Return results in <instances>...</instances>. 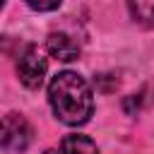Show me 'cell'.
Instances as JSON below:
<instances>
[{
	"instance_id": "6da1fadb",
	"label": "cell",
	"mask_w": 154,
	"mask_h": 154,
	"mask_svg": "<svg viewBox=\"0 0 154 154\" xmlns=\"http://www.w3.org/2000/svg\"><path fill=\"white\" fill-rule=\"evenodd\" d=\"M48 101L58 120L82 125L94 113V94L77 72H58L48 87Z\"/></svg>"
},
{
	"instance_id": "7a4b0ae2",
	"label": "cell",
	"mask_w": 154,
	"mask_h": 154,
	"mask_svg": "<svg viewBox=\"0 0 154 154\" xmlns=\"http://www.w3.org/2000/svg\"><path fill=\"white\" fill-rule=\"evenodd\" d=\"M34 130L29 120L19 113H7L0 120V147L7 152H24L31 144Z\"/></svg>"
},
{
	"instance_id": "3957f363",
	"label": "cell",
	"mask_w": 154,
	"mask_h": 154,
	"mask_svg": "<svg viewBox=\"0 0 154 154\" xmlns=\"http://www.w3.org/2000/svg\"><path fill=\"white\" fill-rule=\"evenodd\" d=\"M46 70H48V63H46L43 53L38 51V46L29 43V46L24 48V53L19 55V60H17L19 82H22L26 89H38V87L43 84Z\"/></svg>"
},
{
	"instance_id": "277c9868",
	"label": "cell",
	"mask_w": 154,
	"mask_h": 154,
	"mask_svg": "<svg viewBox=\"0 0 154 154\" xmlns=\"http://www.w3.org/2000/svg\"><path fill=\"white\" fill-rule=\"evenodd\" d=\"M46 51H48L53 58L63 60V63L77 60V55H79V46H77V41H75L72 36L63 34V31H53V34H48V38H46Z\"/></svg>"
},
{
	"instance_id": "5b68a950",
	"label": "cell",
	"mask_w": 154,
	"mask_h": 154,
	"mask_svg": "<svg viewBox=\"0 0 154 154\" xmlns=\"http://www.w3.org/2000/svg\"><path fill=\"white\" fill-rule=\"evenodd\" d=\"M58 154H99V149L87 135H65Z\"/></svg>"
},
{
	"instance_id": "8992f818",
	"label": "cell",
	"mask_w": 154,
	"mask_h": 154,
	"mask_svg": "<svg viewBox=\"0 0 154 154\" xmlns=\"http://www.w3.org/2000/svg\"><path fill=\"white\" fill-rule=\"evenodd\" d=\"M130 14L142 26H154V0H128Z\"/></svg>"
},
{
	"instance_id": "52a82bcc",
	"label": "cell",
	"mask_w": 154,
	"mask_h": 154,
	"mask_svg": "<svg viewBox=\"0 0 154 154\" xmlns=\"http://www.w3.org/2000/svg\"><path fill=\"white\" fill-rule=\"evenodd\" d=\"M26 5L38 12H48V10H55L60 5V0H26Z\"/></svg>"
},
{
	"instance_id": "ba28073f",
	"label": "cell",
	"mask_w": 154,
	"mask_h": 154,
	"mask_svg": "<svg viewBox=\"0 0 154 154\" xmlns=\"http://www.w3.org/2000/svg\"><path fill=\"white\" fill-rule=\"evenodd\" d=\"M2 2H5V0H0V5H2Z\"/></svg>"
}]
</instances>
